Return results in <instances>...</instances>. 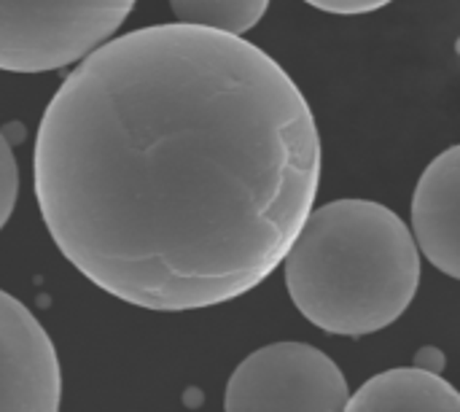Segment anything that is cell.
Returning <instances> with one entry per match:
<instances>
[{"mask_svg": "<svg viewBox=\"0 0 460 412\" xmlns=\"http://www.w3.org/2000/svg\"><path fill=\"white\" fill-rule=\"evenodd\" d=\"M345 412H460V394L442 375L404 367L367 381Z\"/></svg>", "mask_w": 460, "mask_h": 412, "instance_id": "cell-7", "label": "cell"}, {"mask_svg": "<svg viewBox=\"0 0 460 412\" xmlns=\"http://www.w3.org/2000/svg\"><path fill=\"white\" fill-rule=\"evenodd\" d=\"M412 237L437 270L460 281V143L420 175L412 194Z\"/></svg>", "mask_w": 460, "mask_h": 412, "instance_id": "cell-6", "label": "cell"}, {"mask_svg": "<svg viewBox=\"0 0 460 412\" xmlns=\"http://www.w3.org/2000/svg\"><path fill=\"white\" fill-rule=\"evenodd\" d=\"M62 372L38 318L0 291V412H59Z\"/></svg>", "mask_w": 460, "mask_h": 412, "instance_id": "cell-5", "label": "cell"}, {"mask_svg": "<svg viewBox=\"0 0 460 412\" xmlns=\"http://www.w3.org/2000/svg\"><path fill=\"white\" fill-rule=\"evenodd\" d=\"M135 0H0V70L46 73L86 59Z\"/></svg>", "mask_w": 460, "mask_h": 412, "instance_id": "cell-3", "label": "cell"}, {"mask_svg": "<svg viewBox=\"0 0 460 412\" xmlns=\"http://www.w3.org/2000/svg\"><path fill=\"white\" fill-rule=\"evenodd\" d=\"M348 402V381L323 351L275 343L232 372L224 412H345Z\"/></svg>", "mask_w": 460, "mask_h": 412, "instance_id": "cell-4", "label": "cell"}, {"mask_svg": "<svg viewBox=\"0 0 460 412\" xmlns=\"http://www.w3.org/2000/svg\"><path fill=\"white\" fill-rule=\"evenodd\" d=\"M16 192H19V170L13 151L8 140L0 135V229L8 224L13 205H16Z\"/></svg>", "mask_w": 460, "mask_h": 412, "instance_id": "cell-9", "label": "cell"}, {"mask_svg": "<svg viewBox=\"0 0 460 412\" xmlns=\"http://www.w3.org/2000/svg\"><path fill=\"white\" fill-rule=\"evenodd\" d=\"M305 3L326 13H337V16H361V13L380 11L394 0H305Z\"/></svg>", "mask_w": 460, "mask_h": 412, "instance_id": "cell-10", "label": "cell"}, {"mask_svg": "<svg viewBox=\"0 0 460 412\" xmlns=\"http://www.w3.org/2000/svg\"><path fill=\"white\" fill-rule=\"evenodd\" d=\"M178 24L243 38L270 8V0H170Z\"/></svg>", "mask_w": 460, "mask_h": 412, "instance_id": "cell-8", "label": "cell"}, {"mask_svg": "<svg viewBox=\"0 0 460 412\" xmlns=\"http://www.w3.org/2000/svg\"><path fill=\"white\" fill-rule=\"evenodd\" d=\"M283 262L296 310L340 337L383 332L404 316L420 286L412 232L391 208L369 200L313 210Z\"/></svg>", "mask_w": 460, "mask_h": 412, "instance_id": "cell-2", "label": "cell"}, {"mask_svg": "<svg viewBox=\"0 0 460 412\" xmlns=\"http://www.w3.org/2000/svg\"><path fill=\"white\" fill-rule=\"evenodd\" d=\"M321 135L259 46L189 24L111 38L35 138V197L65 259L135 308L183 313L267 281L302 232Z\"/></svg>", "mask_w": 460, "mask_h": 412, "instance_id": "cell-1", "label": "cell"}]
</instances>
